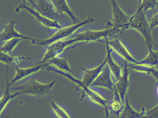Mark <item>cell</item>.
<instances>
[{
  "label": "cell",
  "instance_id": "1",
  "mask_svg": "<svg viewBox=\"0 0 158 118\" xmlns=\"http://www.w3.org/2000/svg\"><path fill=\"white\" fill-rule=\"evenodd\" d=\"M113 36L111 26L101 30H88L76 34L72 38L55 43L47 47L46 51L40 63H44L57 57L71 45L78 42H91L101 41L109 36Z\"/></svg>",
  "mask_w": 158,
  "mask_h": 118
},
{
  "label": "cell",
  "instance_id": "2",
  "mask_svg": "<svg viewBox=\"0 0 158 118\" xmlns=\"http://www.w3.org/2000/svg\"><path fill=\"white\" fill-rule=\"evenodd\" d=\"M94 18L93 17H87L82 21H79L77 23H75L71 26L63 27L57 30V31L50 38L44 39H34L31 41V43L33 45L48 47L57 42L68 39L69 37H70L79 29L86 25L94 23Z\"/></svg>",
  "mask_w": 158,
  "mask_h": 118
},
{
  "label": "cell",
  "instance_id": "3",
  "mask_svg": "<svg viewBox=\"0 0 158 118\" xmlns=\"http://www.w3.org/2000/svg\"><path fill=\"white\" fill-rule=\"evenodd\" d=\"M46 70L51 72H54L58 75L63 76L66 79L71 81L75 84L78 85L79 87L82 89L83 93L89 99L94 103L103 107L106 111V117H108V113L107 110V104L108 101L107 99L103 97L100 93L94 90L91 89V87L85 84L81 80L79 79L77 77L72 75L68 72L60 70L52 65L46 67Z\"/></svg>",
  "mask_w": 158,
  "mask_h": 118
},
{
  "label": "cell",
  "instance_id": "4",
  "mask_svg": "<svg viewBox=\"0 0 158 118\" xmlns=\"http://www.w3.org/2000/svg\"><path fill=\"white\" fill-rule=\"evenodd\" d=\"M56 81L47 83L40 82L35 79H31L19 86L10 87L11 92H19L20 95L42 97L49 94L55 85Z\"/></svg>",
  "mask_w": 158,
  "mask_h": 118
},
{
  "label": "cell",
  "instance_id": "5",
  "mask_svg": "<svg viewBox=\"0 0 158 118\" xmlns=\"http://www.w3.org/2000/svg\"><path fill=\"white\" fill-rule=\"evenodd\" d=\"M129 28L138 31L144 39L148 49H153L154 43L151 34L149 22L147 18L146 13L138 6L135 13L131 16Z\"/></svg>",
  "mask_w": 158,
  "mask_h": 118
},
{
  "label": "cell",
  "instance_id": "6",
  "mask_svg": "<svg viewBox=\"0 0 158 118\" xmlns=\"http://www.w3.org/2000/svg\"><path fill=\"white\" fill-rule=\"evenodd\" d=\"M112 13L111 26L113 36L129 29L131 15L127 14L119 5L117 0H110Z\"/></svg>",
  "mask_w": 158,
  "mask_h": 118
},
{
  "label": "cell",
  "instance_id": "7",
  "mask_svg": "<svg viewBox=\"0 0 158 118\" xmlns=\"http://www.w3.org/2000/svg\"><path fill=\"white\" fill-rule=\"evenodd\" d=\"M21 10H26L28 13L33 16L39 23L45 27L51 29L57 30L63 27L58 21L56 20H52L45 17L41 14L38 11H36L33 7L28 5L27 3L21 2L17 7H16L15 12L18 13Z\"/></svg>",
  "mask_w": 158,
  "mask_h": 118
},
{
  "label": "cell",
  "instance_id": "8",
  "mask_svg": "<svg viewBox=\"0 0 158 118\" xmlns=\"http://www.w3.org/2000/svg\"><path fill=\"white\" fill-rule=\"evenodd\" d=\"M108 44L113 51L115 52L126 62L131 64H135L138 62L137 60L129 51L126 46L118 38H115L110 40H106L104 41Z\"/></svg>",
  "mask_w": 158,
  "mask_h": 118
},
{
  "label": "cell",
  "instance_id": "9",
  "mask_svg": "<svg viewBox=\"0 0 158 118\" xmlns=\"http://www.w3.org/2000/svg\"><path fill=\"white\" fill-rule=\"evenodd\" d=\"M31 6L44 16L52 20L57 21L61 15L57 13L50 0H34Z\"/></svg>",
  "mask_w": 158,
  "mask_h": 118
},
{
  "label": "cell",
  "instance_id": "10",
  "mask_svg": "<svg viewBox=\"0 0 158 118\" xmlns=\"http://www.w3.org/2000/svg\"><path fill=\"white\" fill-rule=\"evenodd\" d=\"M114 85L111 79V73L108 66L106 64L101 72L93 82L90 87H101L113 91Z\"/></svg>",
  "mask_w": 158,
  "mask_h": 118
},
{
  "label": "cell",
  "instance_id": "11",
  "mask_svg": "<svg viewBox=\"0 0 158 118\" xmlns=\"http://www.w3.org/2000/svg\"><path fill=\"white\" fill-rule=\"evenodd\" d=\"M130 80V67L128 62H125L122 70V73L118 79L116 81L115 87L120 96L121 99L124 104L125 96L127 95L129 87Z\"/></svg>",
  "mask_w": 158,
  "mask_h": 118
},
{
  "label": "cell",
  "instance_id": "12",
  "mask_svg": "<svg viewBox=\"0 0 158 118\" xmlns=\"http://www.w3.org/2000/svg\"><path fill=\"white\" fill-rule=\"evenodd\" d=\"M15 21L11 20L4 26L0 33V42H4L11 39L19 38L22 39H27L31 41L34 38L25 36L19 32L15 28Z\"/></svg>",
  "mask_w": 158,
  "mask_h": 118
},
{
  "label": "cell",
  "instance_id": "13",
  "mask_svg": "<svg viewBox=\"0 0 158 118\" xmlns=\"http://www.w3.org/2000/svg\"><path fill=\"white\" fill-rule=\"evenodd\" d=\"M47 66V63L45 62L44 63H39L35 66L27 68L15 67V74L9 83L10 86L30 75L39 72L42 69Z\"/></svg>",
  "mask_w": 158,
  "mask_h": 118
},
{
  "label": "cell",
  "instance_id": "14",
  "mask_svg": "<svg viewBox=\"0 0 158 118\" xmlns=\"http://www.w3.org/2000/svg\"><path fill=\"white\" fill-rule=\"evenodd\" d=\"M114 97L112 101L108 102L107 104V110L108 113L115 116L120 117L124 107V104L122 101L118 92L114 85Z\"/></svg>",
  "mask_w": 158,
  "mask_h": 118
},
{
  "label": "cell",
  "instance_id": "15",
  "mask_svg": "<svg viewBox=\"0 0 158 118\" xmlns=\"http://www.w3.org/2000/svg\"><path fill=\"white\" fill-rule=\"evenodd\" d=\"M106 64V60L105 58L103 61L95 67L92 69L81 67L82 70L84 71L83 76L81 79L83 82L87 86L90 87L91 83L100 74Z\"/></svg>",
  "mask_w": 158,
  "mask_h": 118
},
{
  "label": "cell",
  "instance_id": "16",
  "mask_svg": "<svg viewBox=\"0 0 158 118\" xmlns=\"http://www.w3.org/2000/svg\"><path fill=\"white\" fill-rule=\"evenodd\" d=\"M52 3L56 10L59 14L67 15L74 23L79 22L77 17L69 6L67 0H50Z\"/></svg>",
  "mask_w": 158,
  "mask_h": 118
},
{
  "label": "cell",
  "instance_id": "17",
  "mask_svg": "<svg viewBox=\"0 0 158 118\" xmlns=\"http://www.w3.org/2000/svg\"><path fill=\"white\" fill-rule=\"evenodd\" d=\"M146 111L145 108L142 107L141 112H138L130 104L128 96H125L124 107L120 117L123 118H146Z\"/></svg>",
  "mask_w": 158,
  "mask_h": 118
},
{
  "label": "cell",
  "instance_id": "18",
  "mask_svg": "<svg viewBox=\"0 0 158 118\" xmlns=\"http://www.w3.org/2000/svg\"><path fill=\"white\" fill-rule=\"evenodd\" d=\"M112 49L108 44H106V53L105 58L106 60L107 65L108 66L111 71V75H113L116 81H117L121 75L122 69L119 64L116 62L112 55Z\"/></svg>",
  "mask_w": 158,
  "mask_h": 118
},
{
  "label": "cell",
  "instance_id": "19",
  "mask_svg": "<svg viewBox=\"0 0 158 118\" xmlns=\"http://www.w3.org/2000/svg\"><path fill=\"white\" fill-rule=\"evenodd\" d=\"M10 86L7 79V71L6 73V84L5 90L3 95L0 97V116L11 100L20 95L19 92H13L10 90Z\"/></svg>",
  "mask_w": 158,
  "mask_h": 118
},
{
  "label": "cell",
  "instance_id": "20",
  "mask_svg": "<svg viewBox=\"0 0 158 118\" xmlns=\"http://www.w3.org/2000/svg\"><path fill=\"white\" fill-rule=\"evenodd\" d=\"M46 63H47V66L49 65L53 66L54 67L60 70L68 72L76 76L72 71L68 61L64 58H60L57 56L50 59Z\"/></svg>",
  "mask_w": 158,
  "mask_h": 118
},
{
  "label": "cell",
  "instance_id": "21",
  "mask_svg": "<svg viewBox=\"0 0 158 118\" xmlns=\"http://www.w3.org/2000/svg\"><path fill=\"white\" fill-rule=\"evenodd\" d=\"M129 67L135 71L152 75L156 79V84L158 83V70L155 67L138 64H131L129 65Z\"/></svg>",
  "mask_w": 158,
  "mask_h": 118
},
{
  "label": "cell",
  "instance_id": "22",
  "mask_svg": "<svg viewBox=\"0 0 158 118\" xmlns=\"http://www.w3.org/2000/svg\"><path fill=\"white\" fill-rule=\"evenodd\" d=\"M148 55L142 60H138L135 64L156 67L158 65V51L149 49Z\"/></svg>",
  "mask_w": 158,
  "mask_h": 118
},
{
  "label": "cell",
  "instance_id": "23",
  "mask_svg": "<svg viewBox=\"0 0 158 118\" xmlns=\"http://www.w3.org/2000/svg\"><path fill=\"white\" fill-rule=\"evenodd\" d=\"M22 40V39L16 38L6 41L4 42L3 44L0 47V50L6 53L10 54V53L14 51L17 46Z\"/></svg>",
  "mask_w": 158,
  "mask_h": 118
},
{
  "label": "cell",
  "instance_id": "24",
  "mask_svg": "<svg viewBox=\"0 0 158 118\" xmlns=\"http://www.w3.org/2000/svg\"><path fill=\"white\" fill-rule=\"evenodd\" d=\"M51 106L56 116L58 118H70V115L66 111L54 101H52Z\"/></svg>",
  "mask_w": 158,
  "mask_h": 118
},
{
  "label": "cell",
  "instance_id": "25",
  "mask_svg": "<svg viewBox=\"0 0 158 118\" xmlns=\"http://www.w3.org/2000/svg\"><path fill=\"white\" fill-rule=\"evenodd\" d=\"M158 5V0H139L138 6L146 13L148 10L156 8Z\"/></svg>",
  "mask_w": 158,
  "mask_h": 118
},
{
  "label": "cell",
  "instance_id": "26",
  "mask_svg": "<svg viewBox=\"0 0 158 118\" xmlns=\"http://www.w3.org/2000/svg\"><path fill=\"white\" fill-rule=\"evenodd\" d=\"M23 58H24L11 56L10 54L6 53L0 50V62L6 65L14 64L16 62H18L19 59H23Z\"/></svg>",
  "mask_w": 158,
  "mask_h": 118
},
{
  "label": "cell",
  "instance_id": "27",
  "mask_svg": "<svg viewBox=\"0 0 158 118\" xmlns=\"http://www.w3.org/2000/svg\"><path fill=\"white\" fill-rule=\"evenodd\" d=\"M146 118H158V104L153 108L147 110Z\"/></svg>",
  "mask_w": 158,
  "mask_h": 118
},
{
  "label": "cell",
  "instance_id": "28",
  "mask_svg": "<svg viewBox=\"0 0 158 118\" xmlns=\"http://www.w3.org/2000/svg\"><path fill=\"white\" fill-rule=\"evenodd\" d=\"M149 26L151 31L153 29L158 27V12L153 15L151 20L149 22Z\"/></svg>",
  "mask_w": 158,
  "mask_h": 118
},
{
  "label": "cell",
  "instance_id": "29",
  "mask_svg": "<svg viewBox=\"0 0 158 118\" xmlns=\"http://www.w3.org/2000/svg\"><path fill=\"white\" fill-rule=\"evenodd\" d=\"M22 2L24 3H29L30 4L31 6H32L34 3V0H22Z\"/></svg>",
  "mask_w": 158,
  "mask_h": 118
},
{
  "label": "cell",
  "instance_id": "30",
  "mask_svg": "<svg viewBox=\"0 0 158 118\" xmlns=\"http://www.w3.org/2000/svg\"><path fill=\"white\" fill-rule=\"evenodd\" d=\"M156 84V94L158 98V83H157Z\"/></svg>",
  "mask_w": 158,
  "mask_h": 118
},
{
  "label": "cell",
  "instance_id": "31",
  "mask_svg": "<svg viewBox=\"0 0 158 118\" xmlns=\"http://www.w3.org/2000/svg\"><path fill=\"white\" fill-rule=\"evenodd\" d=\"M155 67L158 70V65H157V66H156V67Z\"/></svg>",
  "mask_w": 158,
  "mask_h": 118
}]
</instances>
